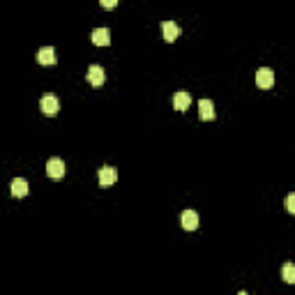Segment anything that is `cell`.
Here are the masks:
<instances>
[{
    "label": "cell",
    "instance_id": "cell-1",
    "mask_svg": "<svg viewBox=\"0 0 295 295\" xmlns=\"http://www.w3.org/2000/svg\"><path fill=\"white\" fill-rule=\"evenodd\" d=\"M39 109H42L44 115L53 118V115H58V111H60V102H58L55 95H44L42 102H39Z\"/></svg>",
    "mask_w": 295,
    "mask_h": 295
},
{
    "label": "cell",
    "instance_id": "cell-2",
    "mask_svg": "<svg viewBox=\"0 0 295 295\" xmlns=\"http://www.w3.org/2000/svg\"><path fill=\"white\" fill-rule=\"evenodd\" d=\"M46 175H49L51 180H60L62 175H65V162L58 157H51L46 162Z\"/></svg>",
    "mask_w": 295,
    "mask_h": 295
},
{
    "label": "cell",
    "instance_id": "cell-3",
    "mask_svg": "<svg viewBox=\"0 0 295 295\" xmlns=\"http://www.w3.org/2000/svg\"><path fill=\"white\" fill-rule=\"evenodd\" d=\"M256 86L263 88V90H270L274 86V71L270 67H261L256 71Z\"/></svg>",
    "mask_w": 295,
    "mask_h": 295
},
{
    "label": "cell",
    "instance_id": "cell-4",
    "mask_svg": "<svg viewBox=\"0 0 295 295\" xmlns=\"http://www.w3.org/2000/svg\"><path fill=\"white\" fill-rule=\"evenodd\" d=\"M118 182V171L113 166H102L99 169V187H111Z\"/></svg>",
    "mask_w": 295,
    "mask_h": 295
},
{
    "label": "cell",
    "instance_id": "cell-5",
    "mask_svg": "<svg viewBox=\"0 0 295 295\" xmlns=\"http://www.w3.org/2000/svg\"><path fill=\"white\" fill-rule=\"evenodd\" d=\"M86 79H88V83H90V86H95V88L104 86V69H102L99 65H90V67H88Z\"/></svg>",
    "mask_w": 295,
    "mask_h": 295
},
{
    "label": "cell",
    "instance_id": "cell-6",
    "mask_svg": "<svg viewBox=\"0 0 295 295\" xmlns=\"http://www.w3.org/2000/svg\"><path fill=\"white\" fill-rule=\"evenodd\" d=\"M55 60H58V55H55L53 46H44V49L37 51V62L39 65L49 67V65H55Z\"/></svg>",
    "mask_w": 295,
    "mask_h": 295
},
{
    "label": "cell",
    "instance_id": "cell-7",
    "mask_svg": "<svg viewBox=\"0 0 295 295\" xmlns=\"http://www.w3.org/2000/svg\"><path fill=\"white\" fill-rule=\"evenodd\" d=\"M180 224L185 231H196L198 229V214L196 210H185V212L180 214Z\"/></svg>",
    "mask_w": 295,
    "mask_h": 295
},
{
    "label": "cell",
    "instance_id": "cell-8",
    "mask_svg": "<svg viewBox=\"0 0 295 295\" xmlns=\"http://www.w3.org/2000/svg\"><path fill=\"white\" fill-rule=\"evenodd\" d=\"M191 104V95L187 93V90H178V93L173 95V109L175 111H187Z\"/></svg>",
    "mask_w": 295,
    "mask_h": 295
},
{
    "label": "cell",
    "instance_id": "cell-9",
    "mask_svg": "<svg viewBox=\"0 0 295 295\" xmlns=\"http://www.w3.org/2000/svg\"><path fill=\"white\" fill-rule=\"evenodd\" d=\"M162 33H164L166 42H175V39L180 37V26L175 21H164L162 23Z\"/></svg>",
    "mask_w": 295,
    "mask_h": 295
},
{
    "label": "cell",
    "instance_id": "cell-10",
    "mask_svg": "<svg viewBox=\"0 0 295 295\" xmlns=\"http://www.w3.org/2000/svg\"><path fill=\"white\" fill-rule=\"evenodd\" d=\"M90 39H93V44H97V46H109L111 33L106 30V28H95L93 33H90Z\"/></svg>",
    "mask_w": 295,
    "mask_h": 295
},
{
    "label": "cell",
    "instance_id": "cell-11",
    "mask_svg": "<svg viewBox=\"0 0 295 295\" xmlns=\"http://www.w3.org/2000/svg\"><path fill=\"white\" fill-rule=\"evenodd\" d=\"M198 118L201 120H214V104L210 99H201L198 102Z\"/></svg>",
    "mask_w": 295,
    "mask_h": 295
},
{
    "label": "cell",
    "instance_id": "cell-12",
    "mask_svg": "<svg viewBox=\"0 0 295 295\" xmlns=\"http://www.w3.org/2000/svg\"><path fill=\"white\" fill-rule=\"evenodd\" d=\"M10 189H12V196L14 198H23L28 194V182L23 180V178H14Z\"/></svg>",
    "mask_w": 295,
    "mask_h": 295
},
{
    "label": "cell",
    "instance_id": "cell-13",
    "mask_svg": "<svg viewBox=\"0 0 295 295\" xmlns=\"http://www.w3.org/2000/svg\"><path fill=\"white\" fill-rule=\"evenodd\" d=\"M281 279L286 284H295V263H286L281 268Z\"/></svg>",
    "mask_w": 295,
    "mask_h": 295
},
{
    "label": "cell",
    "instance_id": "cell-14",
    "mask_svg": "<svg viewBox=\"0 0 295 295\" xmlns=\"http://www.w3.org/2000/svg\"><path fill=\"white\" fill-rule=\"evenodd\" d=\"M286 210L290 214H295V191H290L288 196H286Z\"/></svg>",
    "mask_w": 295,
    "mask_h": 295
},
{
    "label": "cell",
    "instance_id": "cell-15",
    "mask_svg": "<svg viewBox=\"0 0 295 295\" xmlns=\"http://www.w3.org/2000/svg\"><path fill=\"white\" fill-rule=\"evenodd\" d=\"M115 5H118V0H102V7H104V10H113Z\"/></svg>",
    "mask_w": 295,
    "mask_h": 295
},
{
    "label": "cell",
    "instance_id": "cell-16",
    "mask_svg": "<svg viewBox=\"0 0 295 295\" xmlns=\"http://www.w3.org/2000/svg\"><path fill=\"white\" fill-rule=\"evenodd\" d=\"M238 295H249V293H245V290H240V293H238Z\"/></svg>",
    "mask_w": 295,
    "mask_h": 295
}]
</instances>
